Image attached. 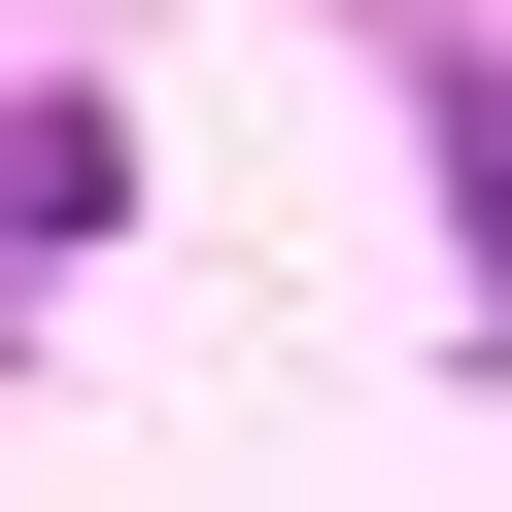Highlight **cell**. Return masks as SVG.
Instances as JSON below:
<instances>
[{
	"label": "cell",
	"instance_id": "cell-1",
	"mask_svg": "<svg viewBox=\"0 0 512 512\" xmlns=\"http://www.w3.org/2000/svg\"><path fill=\"white\" fill-rule=\"evenodd\" d=\"M103 205H137V171H103V103H0V274H69Z\"/></svg>",
	"mask_w": 512,
	"mask_h": 512
},
{
	"label": "cell",
	"instance_id": "cell-2",
	"mask_svg": "<svg viewBox=\"0 0 512 512\" xmlns=\"http://www.w3.org/2000/svg\"><path fill=\"white\" fill-rule=\"evenodd\" d=\"M444 205H478V308H512V69H444Z\"/></svg>",
	"mask_w": 512,
	"mask_h": 512
}]
</instances>
